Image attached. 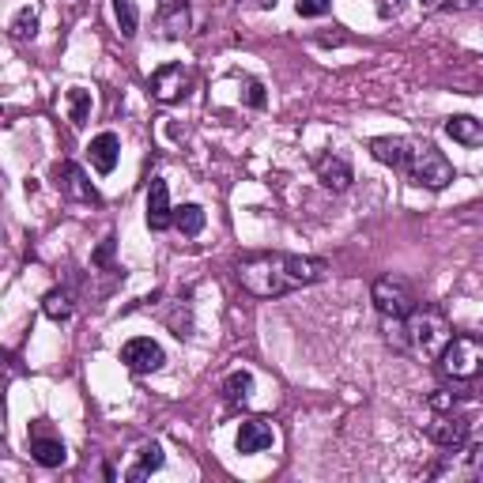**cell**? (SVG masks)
Wrapping results in <instances>:
<instances>
[{
	"label": "cell",
	"instance_id": "17",
	"mask_svg": "<svg viewBox=\"0 0 483 483\" xmlns=\"http://www.w3.org/2000/svg\"><path fill=\"white\" fill-rule=\"evenodd\" d=\"M159 469H163V445H159V442H144V445H140L136 464H133V469L125 472V476L136 483V479H148V476L159 472Z\"/></svg>",
	"mask_w": 483,
	"mask_h": 483
},
{
	"label": "cell",
	"instance_id": "20",
	"mask_svg": "<svg viewBox=\"0 0 483 483\" xmlns=\"http://www.w3.org/2000/svg\"><path fill=\"white\" fill-rule=\"evenodd\" d=\"M87 117H91V91H87V87H73V91H68V121H73L76 129H83Z\"/></svg>",
	"mask_w": 483,
	"mask_h": 483
},
{
	"label": "cell",
	"instance_id": "2",
	"mask_svg": "<svg viewBox=\"0 0 483 483\" xmlns=\"http://www.w3.org/2000/svg\"><path fill=\"white\" fill-rule=\"evenodd\" d=\"M382 321H385V344L392 351L419 355V359H431V363H438V355L453 340L450 317L438 306H427V302H419V306L401 321H392V317H382Z\"/></svg>",
	"mask_w": 483,
	"mask_h": 483
},
{
	"label": "cell",
	"instance_id": "14",
	"mask_svg": "<svg viewBox=\"0 0 483 483\" xmlns=\"http://www.w3.org/2000/svg\"><path fill=\"white\" fill-rule=\"evenodd\" d=\"M91 163H95V170L99 174H114L117 170V159H121V140H117V133H99L95 140H91Z\"/></svg>",
	"mask_w": 483,
	"mask_h": 483
},
{
	"label": "cell",
	"instance_id": "7",
	"mask_svg": "<svg viewBox=\"0 0 483 483\" xmlns=\"http://www.w3.org/2000/svg\"><path fill=\"white\" fill-rule=\"evenodd\" d=\"M469 435H472V423L461 416V411H453V408H445V411H438V416L427 423V438H431L435 445H442V450H464V442H469Z\"/></svg>",
	"mask_w": 483,
	"mask_h": 483
},
{
	"label": "cell",
	"instance_id": "15",
	"mask_svg": "<svg viewBox=\"0 0 483 483\" xmlns=\"http://www.w3.org/2000/svg\"><path fill=\"white\" fill-rule=\"evenodd\" d=\"M30 457L34 461H39L42 464V469H61V464H65V442L61 438H53V435H34L30 438Z\"/></svg>",
	"mask_w": 483,
	"mask_h": 483
},
{
	"label": "cell",
	"instance_id": "27",
	"mask_svg": "<svg viewBox=\"0 0 483 483\" xmlns=\"http://www.w3.org/2000/svg\"><path fill=\"white\" fill-rule=\"evenodd\" d=\"M110 257H114V238H102L99 254H95V264H110Z\"/></svg>",
	"mask_w": 483,
	"mask_h": 483
},
{
	"label": "cell",
	"instance_id": "5",
	"mask_svg": "<svg viewBox=\"0 0 483 483\" xmlns=\"http://www.w3.org/2000/svg\"><path fill=\"white\" fill-rule=\"evenodd\" d=\"M370 298H374V310H378L382 317H392V321L408 317L411 310L419 306V295H416V288H411L404 276H382V280H374Z\"/></svg>",
	"mask_w": 483,
	"mask_h": 483
},
{
	"label": "cell",
	"instance_id": "10",
	"mask_svg": "<svg viewBox=\"0 0 483 483\" xmlns=\"http://www.w3.org/2000/svg\"><path fill=\"white\" fill-rule=\"evenodd\" d=\"M411 151H416V140H408V136H378V140H370V155L378 159V163L392 167L397 174H408Z\"/></svg>",
	"mask_w": 483,
	"mask_h": 483
},
{
	"label": "cell",
	"instance_id": "8",
	"mask_svg": "<svg viewBox=\"0 0 483 483\" xmlns=\"http://www.w3.org/2000/svg\"><path fill=\"white\" fill-rule=\"evenodd\" d=\"M148 91H151L155 102H163V106L177 102V99L189 91V68L185 65H163V68H155L151 80H148Z\"/></svg>",
	"mask_w": 483,
	"mask_h": 483
},
{
	"label": "cell",
	"instance_id": "23",
	"mask_svg": "<svg viewBox=\"0 0 483 483\" xmlns=\"http://www.w3.org/2000/svg\"><path fill=\"white\" fill-rule=\"evenodd\" d=\"M34 34H39V12H34V8H23V12L12 20V39L27 42V39H34Z\"/></svg>",
	"mask_w": 483,
	"mask_h": 483
},
{
	"label": "cell",
	"instance_id": "9",
	"mask_svg": "<svg viewBox=\"0 0 483 483\" xmlns=\"http://www.w3.org/2000/svg\"><path fill=\"white\" fill-rule=\"evenodd\" d=\"M121 363L129 367L133 374H155V370H163L167 355L151 336H133L129 344L121 348Z\"/></svg>",
	"mask_w": 483,
	"mask_h": 483
},
{
	"label": "cell",
	"instance_id": "28",
	"mask_svg": "<svg viewBox=\"0 0 483 483\" xmlns=\"http://www.w3.org/2000/svg\"><path fill=\"white\" fill-rule=\"evenodd\" d=\"M472 4H476V0H450V8H457V12L461 8H472Z\"/></svg>",
	"mask_w": 483,
	"mask_h": 483
},
{
	"label": "cell",
	"instance_id": "6",
	"mask_svg": "<svg viewBox=\"0 0 483 483\" xmlns=\"http://www.w3.org/2000/svg\"><path fill=\"white\" fill-rule=\"evenodd\" d=\"M53 189H57L61 196H68V201H76V204H102V196L99 189L87 182V174L83 167H76L73 159H61L57 167H53Z\"/></svg>",
	"mask_w": 483,
	"mask_h": 483
},
{
	"label": "cell",
	"instance_id": "12",
	"mask_svg": "<svg viewBox=\"0 0 483 483\" xmlns=\"http://www.w3.org/2000/svg\"><path fill=\"white\" fill-rule=\"evenodd\" d=\"M314 170H317V182L325 185V189H332V193H344V189H351V182H355V174H351V163L344 155H321L317 163H314Z\"/></svg>",
	"mask_w": 483,
	"mask_h": 483
},
{
	"label": "cell",
	"instance_id": "21",
	"mask_svg": "<svg viewBox=\"0 0 483 483\" xmlns=\"http://www.w3.org/2000/svg\"><path fill=\"white\" fill-rule=\"evenodd\" d=\"M73 295H68V291H49L46 298H42V314L49 317V321H57V325H61V321H68V317H73Z\"/></svg>",
	"mask_w": 483,
	"mask_h": 483
},
{
	"label": "cell",
	"instance_id": "22",
	"mask_svg": "<svg viewBox=\"0 0 483 483\" xmlns=\"http://www.w3.org/2000/svg\"><path fill=\"white\" fill-rule=\"evenodd\" d=\"M114 15H117V27H121V39H136V27H140V12L133 0H114Z\"/></svg>",
	"mask_w": 483,
	"mask_h": 483
},
{
	"label": "cell",
	"instance_id": "3",
	"mask_svg": "<svg viewBox=\"0 0 483 483\" xmlns=\"http://www.w3.org/2000/svg\"><path fill=\"white\" fill-rule=\"evenodd\" d=\"M438 370L450 382H472L483 374V340L472 332H453V340L438 355Z\"/></svg>",
	"mask_w": 483,
	"mask_h": 483
},
{
	"label": "cell",
	"instance_id": "25",
	"mask_svg": "<svg viewBox=\"0 0 483 483\" xmlns=\"http://www.w3.org/2000/svg\"><path fill=\"white\" fill-rule=\"evenodd\" d=\"M298 15L302 20H317V15H329V8H332V0H298Z\"/></svg>",
	"mask_w": 483,
	"mask_h": 483
},
{
	"label": "cell",
	"instance_id": "19",
	"mask_svg": "<svg viewBox=\"0 0 483 483\" xmlns=\"http://www.w3.org/2000/svg\"><path fill=\"white\" fill-rule=\"evenodd\" d=\"M174 227L182 230L185 238H196L204 230V208L201 204H182V208L174 211Z\"/></svg>",
	"mask_w": 483,
	"mask_h": 483
},
{
	"label": "cell",
	"instance_id": "18",
	"mask_svg": "<svg viewBox=\"0 0 483 483\" xmlns=\"http://www.w3.org/2000/svg\"><path fill=\"white\" fill-rule=\"evenodd\" d=\"M254 397V374L249 370H230L223 378V401L227 404H246Z\"/></svg>",
	"mask_w": 483,
	"mask_h": 483
},
{
	"label": "cell",
	"instance_id": "16",
	"mask_svg": "<svg viewBox=\"0 0 483 483\" xmlns=\"http://www.w3.org/2000/svg\"><path fill=\"white\" fill-rule=\"evenodd\" d=\"M445 136L457 140V144H464V148H479L483 144V121L469 117V114H457V117L445 121Z\"/></svg>",
	"mask_w": 483,
	"mask_h": 483
},
{
	"label": "cell",
	"instance_id": "13",
	"mask_svg": "<svg viewBox=\"0 0 483 483\" xmlns=\"http://www.w3.org/2000/svg\"><path fill=\"white\" fill-rule=\"evenodd\" d=\"M272 442H276V431H272V427H268L264 419H246V423L238 427V438H235L238 453H246V457L272 450Z\"/></svg>",
	"mask_w": 483,
	"mask_h": 483
},
{
	"label": "cell",
	"instance_id": "11",
	"mask_svg": "<svg viewBox=\"0 0 483 483\" xmlns=\"http://www.w3.org/2000/svg\"><path fill=\"white\" fill-rule=\"evenodd\" d=\"M174 204H170V189L163 177H151L148 185V227L151 230H170L174 227Z\"/></svg>",
	"mask_w": 483,
	"mask_h": 483
},
{
	"label": "cell",
	"instance_id": "4",
	"mask_svg": "<svg viewBox=\"0 0 483 483\" xmlns=\"http://www.w3.org/2000/svg\"><path fill=\"white\" fill-rule=\"evenodd\" d=\"M404 177H408L411 185H423V189H431V193H442L445 185L453 182V163L431 144V140H416L411 167H408Z\"/></svg>",
	"mask_w": 483,
	"mask_h": 483
},
{
	"label": "cell",
	"instance_id": "1",
	"mask_svg": "<svg viewBox=\"0 0 483 483\" xmlns=\"http://www.w3.org/2000/svg\"><path fill=\"white\" fill-rule=\"evenodd\" d=\"M329 272H332L329 261L302 254H254L242 257L235 268L242 291H249L254 298H280L298 288H314V283L329 280Z\"/></svg>",
	"mask_w": 483,
	"mask_h": 483
},
{
	"label": "cell",
	"instance_id": "24",
	"mask_svg": "<svg viewBox=\"0 0 483 483\" xmlns=\"http://www.w3.org/2000/svg\"><path fill=\"white\" fill-rule=\"evenodd\" d=\"M185 27H189V12H185V4L167 8V15H163V34H167V39H182Z\"/></svg>",
	"mask_w": 483,
	"mask_h": 483
},
{
	"label": "cell",
	"instance_id": "26",
	"mask_svg": "<svg viewBox=\"0 0 483 483\" xmlns=\"http://www.w3.org/2000/svg\"><path fill=\"white\" fill-rule=\"evenodd\" d=\"M246 102L254 106V110H264L268 99H264V87H261L257 80H246Z\"/></svg>",
	"mask_w": 483,
	"mask_h": 483
}]
</instances>
